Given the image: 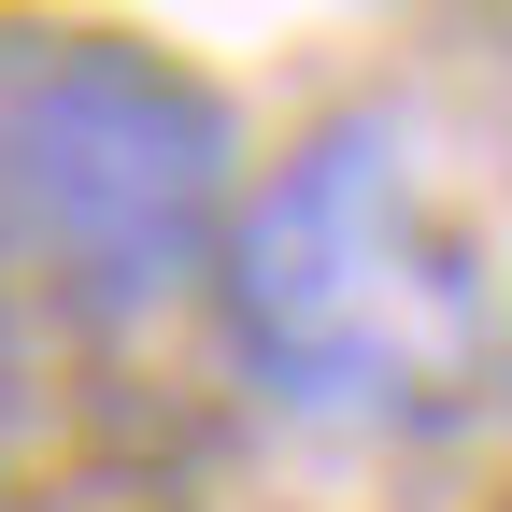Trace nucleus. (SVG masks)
<instances>
[{"label": "nucleus", "instance_id": "obj_1", "mask_svg": "<svg viewBox=\"0 0 512 512\" xmlns=\"http://www.w3.org/2000/svg\"><path fill=\"white\" fill-rule=\"evenodd\" d=\"M214 299L242 370L328 427H456L498 384L512 285L399 114H342L228 200Z\"/></svg>", "mask_w": 512, "mask_h": 512}, {"label": "nucleus", "instance_id": "obj_2", "mask_svg": "<svg viewBox=\"0 0 512 512\" xmlns=\"http://www.w3.org/2000/svg\"><path fill=\"white\" fill-rule=\"evenodd\" d=\"M228 114L171 57L114 29H15L0 43V256L86 328H143L214 285L228 242Z\"/></svg>", "mask_w": 512, "mask_h": 512}, {"label": "nucleus", "instance_id": "obj_3", "mask_svg": "<svg viewBox=\"0 0 512 512\" xmlns=\"http://www.w3.org/2000/svg\"><path fill=\"white\" fill-rule=\"evenodd\" d=\"M0 413H15V328H0Z\"/></svg>", "mask_w": 512, "mask_h": 512}]
</instances>
